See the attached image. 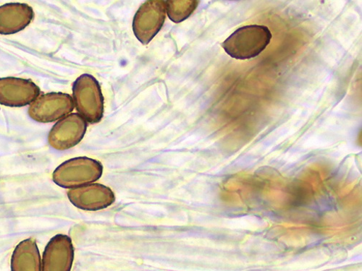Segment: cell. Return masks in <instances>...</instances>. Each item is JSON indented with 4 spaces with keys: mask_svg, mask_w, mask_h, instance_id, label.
I'll return each mask as SVG.
<instances>
[{
    "mask_svg": "<svg viewBox=\"0 0 362 271\" xmlns=\"http://www.w3.org/2000/svg\"><path fill=\"white\" fill-rule=\"evenodd\" d=\"M41 90L31 80L18 78H0V104L10 107H23L33 104Z\"/></svg>",
    "mask_w": 362,
    "mask_h": 271,
    "instance_id": "cell-7",
    "label": "cell"
},
{
    "mask_svg": "<svg viewBox=\"0 0 362 271\" xmlns=\"http://www.w3.org/2000/svg\"><path fill=\"white\" fill-rule=\"evenodd\" d=\"M74 248L71 237L57 234L52 237L43 253L42 271H71Z\"/></svg>",
    "mask_w": 362,
    "mask_h": 271,
    "instance_id": "cell-8",
    "label": "cell"
},
{
    "mask_svg": "<svg viewBox=\"0 0 362 271\" xmlns=\"http://www.w3.org/2000/svg\"><path fill=\"white\" fill-rule=\"evenodd\" d=\"M103 172V167L100 162L78 157L59 165L53 172L52 179L59 187L75 189L95 182Z\"/></svg>",
    "mask_w": 362,
    "mask_h": 271,
    "instance_id": "cell-3",
    "label": "cell"
},
{
    "mask_svg": "<svg viewBox=\"0 0 362 271\" xmlns=\"http://www.w3.org/2000/svg\"><path fill=\"white\" fill-rule=\"evenodd\" d=\"M74 102L71 95L49 93L39 97L28 109L30 117L41 124L57 121L72 112Z\"/></svg>",
    "mask_w": 362,
    "mask_h": 271,
    "instance_id": "cell-5",
    "label": "cell"
},
{
    "mask_svg": "<svg viewBox=\"0 0 362 271\" xmlns=\"http://www.w3.org/2000/svg\"><path fill=\"white\" fill-rule=\"evenodd\" d=\"M166 18V1L149 0L138 10L133 21L136 37L146 45L159 33Z\"/></svg>",
    "mask_w": 362,
    "mask_h": 271,
    "instance_id": "cell-4",
    "label": "cell"
},
{
    "mask_svg": "<svg viewBox=\"0 0 362 271\" xmlns=\"http://www.w3.org/2000/svg\"><path fill=\"white\" fill-rule=\"evenodd\" d=\"M74 104L79 114L90 124L101 121L104 114V97L100 83L89 74H83L73 85Z\"/></svg>",
    "mask_w": 362,
    "mask_h": 271,
    "instance_id": "cell-2",
    "label": "cell"
},
{
    "mask_svg": "<svg viewBox=\"0 0 362 271\" xmlns=\"http://www.w3.org/2000/svg\"><path fill=\"white\" fill-rule=\"evenodd\" d=\"M199 1L187 0V1H166V11L169 18L174 23H181L187 19L197 9Z\"/></svg>",
    "mask_w": 362,
    "mask_h": 271,
    "instance_id": "cell-12",
    "label": "cell"
},
{
    "mask_svg": "<svg viewBox=\"0 0 362 271\" xmlns=\"http://www.w3.org/2000/svg\"><path fill=\"white\" fill-rule=\"evenodd\" d=\"M273 35L267 26L248 25L238 28L222 44L232 58L246 60L259 56L269 44Z\"/></svg>",
    "mask_w": 362,
    "mask_h": 271,
    "instance_id": "cell-1",
    "label": "cell"
},
{
    "mask_svg": "<svg viewBox=\"0 0 362 271\" xmlns=\"http://www.w3.org/2000/svg\"><path fill=\"white\" fill-rule=\"evenodd\" d=\"M11 270H42L40 251L35 239H25L17 246L11 258Z\"/></svg>",
    "mask_w": 362,
    "mask_h": 271,
    "instance_id": "cell-11",
    "label": "cell"
},
{
    "mask_svg": "<svg viewBox=\"0 0 362 271\" xmlns=\"http://www.w3.org/2000/svg\"><path fill=\"white\" fill-rule=\"evenodd\" d=\"M87 128L86 120L77 113L60 119L49 133V144L58 150H65L78 144Z\"/></svg>",
    "mask_w": 362,
    "mask_h": 271,
    "instance_id": "cell-6",
    "label": "cell"
},
{
    "mask_svg": "<svg viewBox=\"0 0 362 271\" xmlns=\"http://www.w3.org/2000/svg\"><path fill=\"white\" fill-rule=\"evenodd\" d=\"M35 17L32 7L9 4L0 7V35H11L23 31Z\"/></svg>",
    "mask_w": 362,
    "mask_h": 271,
    "instance_id": "cell-10",
    "label": "cell"
},
{
    "mask_svg": "<svg viewBox=\"0 0 362 271\" xmlns=\"http://www.w3.org/2000/svg\"><path fill=\"white\" fill-rule=\"evenodd\" d=\"M68 197L73 205L86 210H102L115 200L112 190L100 184L71 189L68 192Z\"/></svg>",
    "mask_w": 362,
    "mask_h": 271,
    "instance_id": "cell-9",
    "label": "cell"
}]
</instances>
